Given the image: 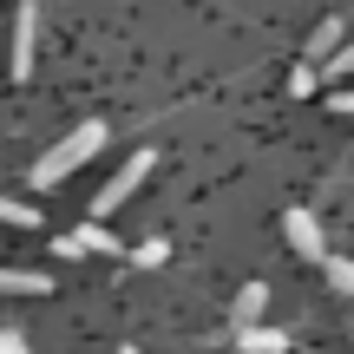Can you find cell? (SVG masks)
<instances>
[{
  "instance_id": "obj_1",
  "label": "cell",
  "mask_w": 354,
  "mask_h": 354,
  "mask_svg": "<svg viewBox=\"0 0 354 354\" xmlns=\"http://www.w3.org/2000/svg\"><path fill=\"white\" fill-rule=\"evenodd\" d=\"M105 138H112V125H79V131H66V138H59V145H53V151L33 165V190L66 184V177L86 165V158H99V145H105Z\"/></svg>"
},
{
  "instance_id": "obj_2",
  "label": "cell",
  "mask_w": 354,
  "mask_h": 354,
  "mask_svg": "<svg viewBox=\"0 0 354 354\" xmlns=\"http://www.w3.org/2000/svg\"><path fill=\"white\" fill-rule=\"evenodd\" d=\"M151 165H158V151H151V145H138V151H131V158H125V165H118V177H112V184H105V190H99V203H92V210H99V223H105V216H112V210H118V203H125V197H131V190H138V184H145V177H151Z\"/></svg>"
},
{
  "instance_id": "obj_3",
  "label": "cell",
  "mask_w": 354,
  "mask_h": 354,
  "mask_svg": "<svg viewBox=\"0 0 354 354\" xmlns=\"http://www.w3.org/2000/svg\"><path fill=\"white\" fill-rule=\"evenodd\" d=\"M53 250H59V256H118L125 243H118L112 230L92 216V223H79V230H66V236H53Z\"/></svg>"
},
{
  "instance_id": "obj_4",
  "label": "cell",
  "mask_w": 354,
  "mask_h": 354,
  "mask_svg": "<svg viewBox=\"0 0 354 354\" xmlns=\"http://www.w3.org/2000/svg\"><path fill=\"white\" fill-rule=\"evenodd\" d=\"M282 236H289V250H295V256H308V263H328V243H322V223H315V216L302 210V203H295V210L282 216Z\"/></svg>"
},
{
  "instance_id": "obj_5",
  "label": "cell",
  "mask_w": 354,
  "mask_h": 354,
  "mask_svg": "<svg viewBox=\"0 0 354 354\" xmlns=\"http://www.w3.org/2000/svg\"><path fill=\"white\" fill-rule=\"evenodd\" d=\"M33 33H39V7L26 0V7L13 13V79L33 73Z\"/></svg>"
},
{
  "instance_id": "obj_6",
  "label": "cell",
  "mask_w": 354,
  "mask_h": 354,
  "mask_svg": "<svg viewBox=\"0 0 354 354\" xmlns=\"http://www.w3.org/2000/svg\"><path fill=\"white\" fill-rule=\"evenodd\" d=\"M236 348H243V354H289L295 335H289V328H269V322H256V328H236Z\"/></svg>"
},
{
  "instance_id": "obj_7",
  "label": "cell",
  "mask_w": 354,
  "mask_h": 354,
  "mask_svg": "<svg viewBox=\"0 0 354 354\" xmlns=\"http://www.w3.org/2000/svg\"><path fill=\"white\" fill-rule=\"evenodd\" d=\"M53 276H39V269H0V295H46Z\"/></svg>"
},
{
  "instance_id": "obj_8",
  "label": "cell",
  "mask_w": 354,
  "mask_h": 354,
  "mask_svg": "<svg viewBox=\"0 0 354 354\" xmlns=\"http://www.w3.org/2000/svg\"><path fill=\"white\" fill-rule=\"evenodd\" d=\"M335 53H342V20H322V26H315V39H308V59H315V73L335 59Z\"/></svg>"
},
{
  "instance_id": "obj_9",
  "label": "cell",
  "mask_w": 354,
  "mask_h": 354,
  "mask_svg": "<svg viewBox=\"0 0 354 354\" xmlns=\"http://www.w3.org/2000/svg\"><path fill=\"white\" fill-rule=\"evenodd\" d=\"M263 302H269L263 282H243V295H236V328H256V322H263Z\"/></svg>"
},
{
  "instance_id": "obj_10",
  "label": "cell",
  "mask_w": 354,
  "mask_h": 354,
  "mask_svg": "<svg viewBox=\"0 0 354 354\" xmlns=\"http://www.w3.org/2000/svg\"><path fill=\"white\" fill-rule=\"evenodd\" d=\"M0 223H20V230H39V210H33V203H13V197H0Z\"/></svg>"
},
{
  "instance_id": "obj_11",
  "label": "cell",
  "mask_w": 354,
  "mask_h": 354,
  "mask_svg": "<svg viewBox=\"0 0 354 354\" xmlns=\"http://www.w3.org/2000/svg\"><path fill=\"white\" fill-rule=\"evenodd\" d=\"M322 269H328V282H335L342 295H354V263H348V256H328Z\"/></svg>"
},
{
  "instance_id": "obj_12",
  "label": "cell",
  "mask_w": 354,
  "mask_h": 354,
  "mask_svg": "<svg viewBox=\"0 0 354 354\" xmlns=\"http://www.w3.org/2000/svg\"><path fill=\"white\" fill-rule=\"evenodd\" d=\"M315 79H342V86H348V79H354V46H342V53H335V59L322 66Z\"/></svg>"
},
{
  "instance_id": "obj_13",
  "label": "cell",
  "mask_w": 354,
  "mask_h": 354,
  "mask_svg": "<svg viewBox=\"0 0 354 354\" xmlns=\"http://www.w3.org/2000/svg\"><path fill=\"white\" fill-rule=\"evenodd\" d=\"M165 256H171V250H165V243L151 236V243H138V250H131V263H138V269H158V263H165Z\"/></svg>"
},
{
  "instance_id": "obj_14",
  "label": "cell",
  "mask_w": 354,
  "mask_h": 354,
  "mask_svg": "<svg viewBox=\"0 0 354 354\" xmlns=\"http://www.w3.org/2000/svg\"><path fill=\"white\" fill-rule=\"evenodd\" d=\"M315 86H322V79H315V66H295V73H289V92H295V99H308Z\"/></svg>"
},
{
  "instance_id": "obj_15",
  "label": "cell",
  "mask_w": 354,
  "mask_h": 354,
  "mask_svg": "<svg viewBox=\"0 0 354 354\" xmlns=\"http://www.w3.org/2000/svg\"><path fill=\"white\" fill-rule=\"evenodd\" d=\"M0 354H33V348H26L20 328H0Z\"/></svg>"
},
{
  "instance_id": "obj_16",
  "label": "cell",
  "mask_w": 354,
  "mask_h": 354,
  "mask_svg": "<svg viewBox=\"0 0 354 354\" xmlns=\"http://www.w3.org/2000/svg\"><path fill=\"white\" fill-rule=\"evenodd\" d=\"M328 105H335V112H342V118H354V86H342V92H335Z\"/></svg>"
},
{
  "instance_id": "obj_17",
  "label": "cell",
  "mask_w": 354,
  "mask_h": 354,
  "mask_svg": "<svg viewBox=\"0 0 354 354\" xmlns=\"http://www.w3.org/2000/svg\"><path fill=\"white\" fill-rule=\"evenodd\" d=\"M125 354H138V348H125Z\"/></svg>"
}]
</instances>
